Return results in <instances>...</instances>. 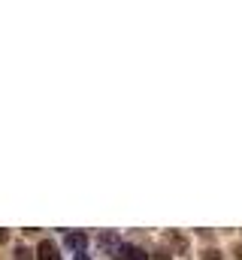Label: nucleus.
Wrapping results in <instances>:
<instances>
[{"instance_id": "obj_1", "label": "nucleus", "mask_w": 242, "mask_h": 260, "mask_svg": "<svg viewBox=\"0 0 242 260\" xmlns=\"http://www.w3.org/2000/svg\"><path fill=\"white\" fill-rule=\"evenodd\" d=\"M121 242L115 233H100V248H103V254H109V257H118L121 254Z\"/></svg>"}, {"instance_id": "obj_2", "label": "nucleus", "mask_w": 242, "mask_h": 260, "mask_svg": "<svg viewBox=\"0 0 242 260\" xmlns=\"http://www.w3.org/2000/svg\"><path fill=\"white\" fill-rule=\"evenodd\" d=\"M37 260H60L58 245H55L52 239H43V242H40V248H37Z\"/></svg>"}, {"instance_id": "obj_3", "label": "nucleus", "mask_w": 242, "mask_h": 260, "mask_svg": "<svg viewBox=\"0 0 242 260\" xmlns=\"http://www.w3.org/2000/svg\"><path fill=\"white\" fill-rule=\"evenodd\" d=\"M118 260H148V254H145L139 245H121Z\"/></svg>"}, {"instance_id": "obj_4", "label": "nucleus", "mask_w": 242, "mask_h": 260, "mask_svg": "<svg viewBox=\"0 0 242 260\" xmlns=\"http://www.w3.org/2000/svg\"><path fill=\"white\" fill-rule=\"evenodd\" d=\"M67 245L76 248V251H82V248L88 245V236H85V233H67Z\"/></svg>"}, {"instance_id": "obj_5", "label": "nucleus", "mask_w": 242, "mask_h": 260, "mask_svg": "<svg viewBox=\"0 0 242 260\" xmlns=\"http://www.w3.org/2000/svg\"><path fill=\"white\" fill-rule=\"evenodd\" d=\"M15 260H31V251H27L24 245H18V248H15Z\"/></svg>"}, {"instance_id": "obj_6", "label": "nucleus", "mask_w": 242, "mask_h": 260, "mask_svg": "<svg viewBox=\"0 0 242 260\" xmlns=\"http://www.w3.org/2000/svg\"><path fill=\"white\" fill-rule=\"evenodd\" d=\"M203 260H224V257H221V251L209 248V251H203Z\"/></svg>"}, {"instance_id": "obj_7", "label": "nucleus", "mask_w": 242, "mask_h": 260, "mask_svg": "<svg viewBox=\"0 0 242 260\" xmlns=\"http://www.w3.org/2000/svg\"><path fill=\"white\" fill-rule=\"evenodd\" d=\"M155 260H170V257H167V251H158V257Z\"/></svg>"}, {"instance_id": "obj_8", "label": "nucleus", "mask_w": 242, "mask_h": 260, "mask_svg": "<svg viewBox=\"0 0 242 260\" xmlns=\"http://www.w3.org/2000/svg\"><path fill=\"white\" fill-rule=\"evenodd\" d=\"M76 260H91L88 254H76Z\"/></svg>"}, {"instance_id": "obj_9", "label": "nucleus", "mask_w": 242, "mask_h": 260, "mask_svg": "<svg viewBox=\"0 0 242 260\" xmlns=\"http://www.w3.org/2000/svg\"><path fill=\"white\" fill-rule=\"evenodd\" d=\"M0 242H6V230H0Z\"/></svg>"}]
</instances>
